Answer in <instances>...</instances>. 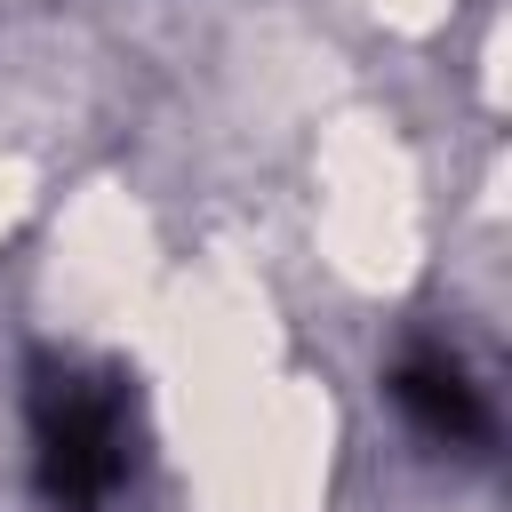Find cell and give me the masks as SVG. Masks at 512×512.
Returning a JSON list of instances; mask_svg holds the SVG:
<instances>
[{
    "mask_svg": "<svg viewBox=\"0 0 512 512\" xmlns=\"http://www.w3.org/2000/svg\"><path fill=\"white\" fill-rule=\"evenodd\" d=\"M24 416H32V472H40L48 504L104 512L128 488V464H136V392L112 368L40 360L32 392H24Z\"/></svg>",
    "mask_w": 512,
    "mask_h": 512,
    "instance_id": "1",
    "label": "cell"
},
{
    "mask_svg": "<svg viewBox=\"0 0 512 512\" xmlns=\"http://www.w3.org/2000/svg\"><path fill=\"white\" fill-rule=\"evenodd\" d=\"M392 400H400V416H408L424 440H440V448H480V440L496 432L488 392H480L472 368H464L456 352H440V344H416V352L392 368Z\"/></svg>",
    "mask_w": 512,
    "mask_h": 512,
    "instance_id": "2",
    "label": "cell"
}]
</instances>
